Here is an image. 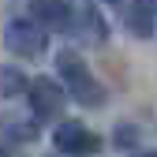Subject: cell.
<instances>
[{
  "mask_svg": "<svg viewBox=\"0 0 157 157\" xmlns=\"http://www.w3.org/2000/svg\"><path fill=\"white\" fill-rule=\"evenodd\" d=\"M56 75H60V86L67 90V97L78 101L82 109H101L105 105V86L97 82V75L86 67V60L78 52L64 49L56 56Z\"/></svg>",
  "mask_w": 157,
  "mask_h": 157,
  "instance_id": "obj_1",
  "label": "cell"
},
{
  "mask_svg": "<svg viewBox=\"0 0 157 157\" xmlns=\"http://www.w3.org/2000/svg\"><path fill=\"white\" fill-rule=\"evenodd\" d=\"M4 45L11 56H23V60H41L49 49V30L30 15H19L4 26Z\"/></svg>",
  "mask_w": 157,
  "mask_h": 157,
  "instance_id": "obj_2",
  "label": "cell"
},
{
  "mask_svg": "<svg viewBox=\"0 0 157 157\" xmlns=\"http://www.w3.org/2000/svg\"><path fill=\"white\" fill-rule=\"evenodd\" d=\"M26 101H30L34 120H37V124H49V120H56V116L64 112L67 90L56 82V78H49V75H37V78H30V82H26Z\"/></svg>",
  "mask_w": 157,
  "mask_h": 157,
  "instance_id": "obj_3",
  "label": "cell"
},
{
  "mask_svg": "<svg viewBox=\"0 0 157 157\" xmlns=\"http://www.w3.org/2000/svg\"><path fill=\"white\" fill-rule=\"evenodd\" d=\"M52 146L60 153H67V157H94L97 150H101V139H97L86 124L64 120V124H56V131H52Z\"/></svg>",
  "mask_w": 157,
  "mask_h": 157,
  "instance_id": "obj_4",
  "label": "cell"
},
{
  "mask_svg": "<svg viewBox=\"0 0 157 157\" xmlns=\"http://www.w3.org/2000/svg\"><path fill=\"white\" fill-rule=\"evenodd\" d=\"M67 34L82 37V41H105V19L97 15V8L90 0H67Z\"/></svg>",
  "mask_w": 157,
  "mask_h": 157,
  "instance_id": "obj_5",
  "label": "cell"
},
{
  "mask_svg": "<svg viewBox=\"0 0 157 157\" xmlns=\"http://www.w3.org/2000/svg\"><path fill=\"white\" fill-rule=\"evenodd\" d=\"M30 19H37L45 30H64L67 0H30Z\"/></svg>",
  "mask_w": 157,
  "mask_h": 157,
  "instance_id": "obj_6",
  "label": "cell"
},
{
  "mask_svg": "<svg viewBox=\"0 0 157 157\" xmlns=\"http://www.w3.org/2000/svg\"><path fill=\"white\" fill-rule=\"evenodd\" d=\"M157 26V19H153V0H139L131 11H127V30L135 37H150Z\"/></svg>",
  "mask_w": 157,
  "mask_h": 157,
  "instance_id": "obj_7",
  "label": "cell"
},
{
  "mask_svg": "<svg viewBox=\"0 0 157 157\" xmlns=\"http://www.w3.org/2000/svg\"><path fill=\"white\" fill-rule=\"evenodd\" d=\"M26 82L30 78L19 71V67H11V64H4L0 67V101H8V97H19V94H26Z\"/></svg>",
  "mask_w": 157,
  "mask_h": 157,
  "instance_id": "obj_8",
  "label": "cell"
},
{
  "mask_svg": "<svg viewBox=\"0 0 157 157\" xmlns=\"http://www.w3.org/2000/svg\"><path fill=\"white\" fill-rule=\"evenodd\" d=\"M135 142H139V127H127V124L116 127V146H120V150H127V146H135Z\"/></svg>",
  "mask_w": 157,
  "mask_h": 157,
  "instance_id": "obj_9",
  "label": "cell"
},
{
  "mask_svg": "<svg viewBox=\"0 0 157 157\" xmlns=\"http://www.w3.org/2000/svg\"><path fill=\"white\" fill-rule=\"evenodd\" d=\"M135 157H157V153H135Z\"/></svg>",
  "mask_w": 157,
  "mask_h": 157,
  "instance_id": "obj_10",
  "label": "cell"
},
{
  "mask_svg": "<svg viewBox=\"0 0 157 157\" xmlns=\"http://www.w3.org/2000/svg\"><path fill=\"white\" fill-rule=\"evenodd\" d=\"M105 4H120V0H105Z\"/></svg>",
  "mask_w": 157,
  "mask_h": 157,
  "instance_id": "obj_11",
  "label": "cell"
},
{
  "mask_svg": "<svg viewBox=\"0 0 157 157\" xmlns=\"http://www.w3.org/2000/svg\"><path fill=\"white\" fill-rule=\"evenodd\" d=\"M0 157H8V153H4V150H0Z\"/></svg>",
  "mask_w": 157,
  "mask_h": 157,
  "instance_id": "obj_12",
  "label": "cell"
}]
</instances>
